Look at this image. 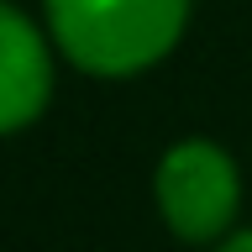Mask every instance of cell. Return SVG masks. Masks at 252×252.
Returning <instances> with one entry per match:
<instances>
[{
  "instance_id": "cell-1",
  "label": "cell",
  "mask_w": 252,
  "mask_h": 252,
  "mask_svg": "<svg viewBox=\"0 0 252 252\" xmlns=\"http://www.w3.org/2000/svg\"><path fill=\"white\" fill-rule=\"evenodd\" d=\"M47 37L94 79H126L163 63L184 37L189 0H42Z\"/></svg>"
},
{
  "instance_id": "cell-2",
  "label": "cell",
  "mask_w": 252,
  "mask_h": 252,
  "mask_svg": "<svg viewBox=\"0 0 252 252\" xmlns=\"http://www.w3.org/2000/svg\"><path fill=\"white\" fill-rule=\"evenodd\" d=\"M153 194L179 242H216L231 231L236 210H242V173L226 147L205 137H184L163 153Z\"/></svg>"
},
{
  "instance_id": "cell-3",
  "label": "cell",
  "mask_w": 252,
  "mask_h": 252,
  "mask_svg": "<svg viewBox=\"0 0 252 252\" xmlns=\"http://www.w3.org/2000/svg\"><path fill=\"white\" fill-rule=\"evenodd\" d=\"M53 100V37L0 0V137L27 131Z\"/></svg>"
},
{
  "instance_id": "cell-4",
  "label": "cell",
  "mask_w": 252,
  "mask_h": 252,
  "mask_svg": "<svg viewBox=\"0 0 252 252\" xmlns=\"http://www.w3.org/2000/svg\"><path fill=\"white\" fill-rule=\"evenodd\" d=\"M216 252H252V231H236V236H226Z\"/></svg>"
}]
</instances>
